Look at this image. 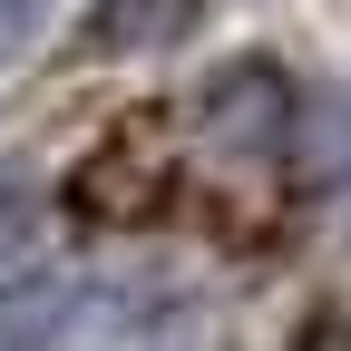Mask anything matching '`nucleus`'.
Segmentation results:
<instances>
[{"mask_svg": "<svg viewBox=\"0 0 351 351\" xmlns=\"http://www.w3.org/2000/svg\"><path fill=\"white\" fill-rule=\"evenodd\" d=\"M29 225H39V186H29L20 166H0V254H20Z\"/></svg>", "mask_w": 351, "mask_h": 351, "instance_id": "obj_4", "label": "nucleus"}, {"mask_svg": "<svg viewBox=\"0 0 351 351\" xmlns=\"http://www.w3.org/2000/svg\"><path fill=\"white\" fill-rule=\"evenodd\" d=\"M137 302L117 283H88V274H20L0 283V351H69L78 332H108L127 322Z\"/></svg>", "mask_w": 351, "mask_h": 351, "instance_id": "obj_1", "label": "nucleus"}, {"mask_svg": "<svg viewBox=\"0 0 351 351\" xmlns=\"http://www.w3.org/2000/svg\"><path fill=\"white\" fill-rule=\"evenodd\" d=\"M49 20H59V0H0V69H20L49 39Z\"/></svg>", "mask_w": 351, "mask_h": 351, "instance_id": "obj_3", "label": "nucleus"}, {"mask_svg": "<svg viewBox=\"0 0 351 351\" xmlns=\"http://www.w3.org/2000/svg\"><path fill=\"white\" fill-rule=\"evenodd\" d=\"M205 127H215V147H234V156H274L302 127V98H293V78L274 59H234V69L205 78Z\"/></svg>", "mask_w": 351, "mask_h": 351, "instance_id": "obj_2", "label": "nucleus"}, {"mask_svg": "<svg viewBox=\"0 0 351 351\" xmlns=\"http://www.w3.org/2000/svg\"><path fill=\"white\" fill-rule=\"evenodd\" d=\"M156 351H186V341H156Z\"/></svg>", "mask_w": 351, "mask_h": 351, "instance_id": "obj_5", "label": "nucleus"}]
</instances>
